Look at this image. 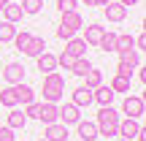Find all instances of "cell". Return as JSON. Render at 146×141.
<instances>
[{
    "mask_svg": "<svg viewBox=\"0 0 146 141\" xmlns=\"http://www.w3.org/2000/svg\"><path fill=\"white\" fill-rule=\"evenodd\" d=\"M119 120H122V114L114 109V106H100L98 120H95V125H98V136H116Z\"/></svg>",
    "mask_w": 146,
    "mask_h": 141,
    "instance_id": "6da1fadb",
    "label": "cell"
},
{
    "mask_svg": "<svg viewBox=\"0 0 146 141\" xmlns=\"http://www.w3.org/2000/svg\"><path fill=\"white\" fill-rule=\"evenodd\" d=\"M65 95V79L57 71L43 76V100L46 103H60V98Z\"/></svg>",
    "mask_w": 146,
    "mask_h": 141,
    "instance_id": "7a4b0ae2",
    "label": "cell"
},
{
    "mask_svg": "<svg viewBox=\"0 0 146 141\" xmlns=\"http://www.w3.org/2000/svg\"><path fill=\"white\" fill-rule=\"evenodd\" d=\"M84 27V19L78 11H65L62 19H60V27H57V38L60 41H68V38H73L78 30Z\"/></svg>",
    "mask_w": 146,
    "mask_h": 141,
    "instance_id": "3957f363",
    "label": "cell"
},
{
    "mask_svg": "<svg viewBox=\"0 0 146 141\" xmlns=\"http://www.w3.org/2000/svg\"><path fill=\"white\" fill-rule=\"evenodd\" d=\"M119 54V65H116V73H122V76H133V71L141 65V52H135V49H122Z\"/></svg>",
    "mask_w": 146,
    "mask_h": 141,
    "instance_id": "277c9868",
    "label": "cell"
},
{
    "mask_svg": "<svg viewBox=\"0 0 146 141\" xmlns=\"http://www.w3.org/2000/svg\"><path fill=\"white\" fill-rule=\"evenodd\" d=\"M143 109H146V103H143L141 95H127L125 103H122V114H125V117H133V120H141Z\"/></svg>",
    "mask_w": 146,
    "mask_h": 141,
    "instance_id": "5b68a950",
    "label": "cell"
},
{
    "mask_svg": "<svg viewBox=\"0 0 146 141\" xmlns=\"http://www.w3.org/2000/svg\"><path fill=\"white\" fill-rule=\"evenodd\" d=\"M141 122L138 120H133V117H125V120H119V128H116V136L119 138H130V141H135V136L141 133Z\"/></svg>",
    "mask_w": 146,
    "mask_h": 141,
    "instance_id": "8992f818",
    "label": "cell"
},
{
    "mask_svg": "<svg viewBox=\"0 0 146 141\" xmlns=\"http://www.w3.org/2000/svg\"><path fill=\"white\" fill-rule=\"evenodd\" d=\"M78 120H81V114H78V106H73V103L57 106V122H62L65 128H68V125H76Z\"/></svg>",
    "mask_w": 146,
    "mask_h": 141,
    "instance_id": "52a82bcc",
    "label": "cell"
},
{
    "mask_svg": "<svg viewBox=\"0 0 146 141\" xmlns=\"http://www.w3.org/2000/svg\"><path fill=\"white\" fill-rule=\"evenodd\" d=\"M76 133L81 141H98V125L89 120H78L76 122Z\"/></svg>",
    "mask_w": 146,
    "mask_h": 141,
    "instance_id": "ba28073f",
    "label": "cell"
},
{
    "mask_svg": "<svg viewBox=\"0 0 146 141\" xmlns=\"http://www.w3.org/2000/svg\"><path fill=\"white\" fill-rule=\"evenodd\" d=\"M3 79L8 84H22V79H25V65L22 63H8L3 68Z\"/></svg>",
    "mask_w": 146,
    "mask_h": 141,
    "instance_id": "9c48e42d",
    "label": "cell"
},
{
    "mask_svg": "<svg viewBox=\"0 0 146 141\" xmlns=\"http://www.w3.org/2000/svg\"><path fill=\"white\" fill-rule=\"evenodd\" d=\"M103 14H106L108 22H125L127 19V8L122 3H114V0H111L108 5H103Z\"/></svg>",
    "mask_w": 146,
    "mask_h": 141,
    "instance_id": "30bf717a",
    "label": "cell"
},
{
    "mask_svg": "<svg viewBox=\"0 0 146 141\" xmlns=\"http://www.w3.org/2000/svg\"><path fill=\"white\" fill-rule=\"evenodd\" d=\"M43 138L46 141H68V128H65L62 122H52V125H46V130H43Z\"/></svg>",
    "mask_w": 146,
    "mask_h": 141,
    "instance_id": "8fae6325",
    "label": "cell"
},
{
    "mask_svg": "<svg viewBox=\"0 0 146 141\" xmlns=\"http://www.w3.org/2000/svg\"><path fill=\"white\" fill-rule=\"evenodd\" d=\"M114 90L111 87H106V84H100V87H95L92 90V103H100V106H111L114 103Z\"/></svg>",
    "mask_w": 146,
    "mask_h": 141,
    "instance_id": "7c38bea8",
    "label": "cell"
},
{
    "mask_svg": "<svg viewBox=\"0 0 146 141\" xmlns=\"http://www.w3.org/2000/svg\"><path fill=\"white\" fill-rule=\"evenodd\" d=\"M35 63H38V71H41V73H52V71H57V68H60V65H57V54H52V52L38 54Z\"/></svg>",
    "mask_w": 146,
    "mask_h": 141,
    "instance_id": "4fadbf2b",
    "label": "cell"
},
{
    "mask_svg": "<svg viewBox=\"0 0 146 141\" xmlns=\"http://www.w3.org/2000/svg\"><path fill=\"white\" fill-rule=\"evenodd\" d=\"M65 52L73 54V57H87V41L73 35V38H68V41H65Z\"/></svg>",
    "mask_w": 146,
    "mask_h": 141,
    "instance_id": "5bb4252c",
    "label": "cell"
},
{
    "mask_svg": "<svg viewBox=\"0 0 146 141\" xmlns=\"http://www.w3.org/2000/svg\"><path fill=\"white\" fill-rule=\"evenodd\" d=\"M3 22H11V25H16V22H22V5H16V3H5L3 8Z\"/></svg>",
    "mask_w": 146,
    "mask_h": 141,
    "instance_id": "9a60e30c",
    "label": "cell"
},
{
    "mask_svg": "<svg viewBox=\"0 0 146 141\" xmlns=\"http://www.w3.org/2000/svg\"><path fill=\"white\" fill-rule=\"evenodd\" d=\"M38 120H41L43 125L57 122V103H46V100H43V103H41V111H38Z\"/></svg>",
    "mask_w": 146,
    "mask_h": 141,
    "instance_id": "2e32d148",
    "label": "cell"
},
{
    "mask_svg": "<svg viewBox=\"0 0 146 141\" xmlns=\"http://www.w3.org/2000/svg\"><path fill=\"white\" fill-rule=\"evenodd\" d=\"M103 33H106V27H100L98 22H92V25L87 27V33H84V41H87V46H98L100 38H103Z\"/></svg>",
    "mask_w": 146,
    "mask_h": 141,
    "instance_id": "e0dca14e",
    "label": "cell"
},
{
    "mask_svg": "<svg viewBox=\"0 0 146 141\" xmlns=\"http://www.w3.org/2000/svg\"><path fill=\"white\" fill-rule=\"evenodd\" d=\"M70 103L78 106V109L89 106V103H92V90H89V87H78V90H73V100H70Z\"/></svg>",
    "mask_w": 146,
    "mask_h": 141,
    "instance_id": "ac0fdd59",
    "label": "cell"
},
{
    "mask_svg": "<svg viewBox=\"0 0 146 141\" xmlns=\"http://www.w3.org/2000/svg\"><path fill=\"white\" fill-rule=\"evenodd\" d=\"M16 87L14 84H8V87L0 90V106H5V109H16Z\"/></svg>",
    "mask_w": 146,
    "mask_h": 141,
    "instance_id": "d6986e66",
    "label": "cell"
},
{
    "mask_svg": "<svg viewBox=\"0 0 146 141\" xmlns=\"http://www.w3.org/2000/svg\"><path fill=\"white\" fill-rule=\"evenodd\" d=\"M25 125H27V117H25V111H19V109H11V111H8V125H5V128H11V130H25Z\"/></svg>",
    "mask_w": 146,
    "mask_h": 141,
    "instance_id": "ffe728a7",
    "label": "cell"
},
{
    "mask_svg": "<svg viewBox=\"0 0 146 141\" xmlns=\"http://www.w3.org/2000/svg\"><path fill=\"white\" fill-rule=\"evenodd\" d=\"M16 87V100H19V103H33V100H35V90L30 87V84H14Z\"/></svg>",
    "mask_w": 146,
    "mask_h": 141,
    "instance_id": "44dd1931",
    "label": "cell"
},
{
    "mask_svg": "<svg viewBox=\"0 0 146 141\" xmlns=\"http://www.w3.org/2000/svg\"><path fill=\"white\" fill-rule=\"evenodd\" d=\"M43 52H46V41H43V38H35V35H33L30 43L25 46V54H27V57H38V54H43Z\"/></svg>",
    "mask_w": 146,
    "mask_h": 141,
    "instance_id": "7402d4cb",
    "label": "cell"
},
{
    "mask_svg": "<svg viewBox=\"0 0 146 141\" xmlns=\"http://www.w3.org/2000/svg\"><path fill=\"white\" fill-rule=\"evenodd\" d=\"M114 92H130V76H122V73H114V79H111L108 84Z\"/></svg>",
    "mask_w": 146,
    "mask_h": 141,
    "instance_id": "603a6c76",
    "label": "cell"
},
{
    "mask_svg": "<svg viewBox=\"0 0 146 141\" xmlns=\"http://www.w3.org/2000/svg\"><path fill=\"white\" fill-rule=\"evenodd\" d=\"M116 35H119V33H108V30H106L103 33V38H100V43H98V46H100V52H116Z\"/></svg>",
    "mask_w": 146,
    "mask_h": 141,
    "instance_id": "cb8c5ba5",
    "label": "cell"
},
{
    "mask_svg": "<svg viewBox=\"0 0 146 141\" xmlns=\"http://www.w3.org/2000/svg\"><path fill=\"white\" fill-rule=\"evenodd\" d=\"M16 35V27L11 22H0V43H11Z\"/></svg>",
    "mask_w": 146,
    "mask_h": 141,
    "instance_id": "d4e9b609",
    "label": "cell"
},
{
    "mask_svg": "<svg viewBox=\"0 0 146 141\" xmlns=\"http://www.w3.org/2000/svg\"><path fill=\"white\" fill-rule=\"evenodd\" d=\"M92 68V63H89L87 57H76V63H73V68H70V73L73 76H87V71Z\"/></svg>",
    "mask_w": 146,
    "mask_h": 141,
    "instance_id": "484cf974",
    "label": "cell"
},
{
    "mask_svg": "<svg viewBox=\"0 0 146 141\" xmlns=\"http://www.w3.org/2000/svg\"><path fill=\"white\" fill-rule=\"evenodd\" d=\"M41 8H43V0H22V14L35 16V14H41Z\"/></svg>",
    "mask_w": 146,
    "mask_h": 141,
    "instance_id": "4316f807",
    "label": "cell"
},
{
    "mask_svg": "<svg viewBox=\"0 0 146 141\" xmlns=\"http://www.w3.org/2000/svg\"><path fill=\"white\" fill-rule=\"evenodd\" d=\"M84 79H87V84H84V87H89V90H95V87H100V84H103V73L95 71V68H89Z\"/></svg>",
    "mask_w": 146,
    "mask_h": 141,
    "instance_id": "83f0119b",
    "label": "cell"
},
{
    "mask_svg": "<svg viewBox=\"0 0 146 141\" xmlns=\"http://www.w3.org/2000/svg\"><path fill=\"white\" fill-rule=\"evenodd\" d=\"M122 49H135V38L133 35H116V52H122Z\"/></svg>",
    "mask_w": 146,
    "mask_h": 141,
    "instance_id": "f1b7e54d",
    "label": "cell"
},
{
    "mask_svg": "<svg viewBox=\"0 0 146 141\" xmlns=\"http://www.w3.org/2000/svg\"><path fill=\"white\" fill-rule=\"evenodd\" d=\"M30 33H27V30H22V33H16V35H14V43H16V49H19V52H25V46H27V43H30Z\"/></svg>",
    "mask_w": 146,
    "mask_h": 141,
    "instance_id": "f546056e",
    "label": "cell"
},
{
    "mask_svg": "<svg viewBox=\"0 0 146 141\" xmlns=\"http://www.w3.org/2000/svg\"><path fill=\"white\" fill-rule=\"evenodd\" d=\"M73 63H76V57H73V54H68V52H62V54L57 57V65H62L65 71H70V68H73Z\"/></svg>",
    "mask_w": 146,
    "mask_h": 141,
    "instance_id": "4dcf8cb0",
    "label": "cell"
},
{
    "mask_svg": "<svg viewBox=\"0 0 146 141\" xmlns=\"http://www.w3.org/2000/svg\"><path fill=\"white\" fill-rule=\"evenodd\" d=\"M38 111H41V103H38V100H33V103H27L25 117H27V120H38Z\"/></svg>",
    "mask_w": 146,
    "mask_h": 141,
    "instance_id": "1f68e13d",
    "label": "cell"
},
{
    "mask_svg": "<svg viewBox=\"0 0 146 141\" xmlns=\"http://www.w3.org/2000/svg\"><path fill=\"white\" fill-rule=\"evenodd\" d=\"M76 0H57V8H60V14H65V11H76Z\"/></svg>",
    "mask_w": 146,
    "mask_h": 141,
    "instance_id": "d6a6232c",
    "label": "cell"
},
{
    "mask_svg": "<svg viewBox=\"0 0 146 141\" xmlns=\"http://www.w3.org/2000/svg\"><path fill=\"white\" fill-rule=\"evenodd\" d=\"M0 141H16L14 130H11V128H0Z\"/></svg>",
    "mask_w": 146,
    "mask_h": 141,
    "instance_id": "836d02e7",
    "label": "cell"
},
{
    "mask_svg": "<svg viewBox=\"0 0 146 141\" xmlns=\"http://www.w3.org/2000/svg\"><path fill=\"white\" fill-rule=\"evenodd\" d=\"M141 49H146V35H143V33L135 38V52H141Z\"/></svg>",
    "mask_w": 146,
    "mask_h": 141,
    "instance_id": "e575fe53",
    "label": "cell"
},
{
    "mask_svg": "<svg viewBox=\"0 0 146 141\" xmlns=\"http://www.w3.org/2000/svg\"><path fill=\"white\" fill-rule=\"evenodd\" d=\"M119 3H122V5H125V8H130V5H135V3H138V0H119Z\"/></svg>",
    "mask_w": 146,
    "mask_h": 141,
    "instance_id": "d590c367",
    "label": "cell"
},
{
    "mask_svg": "<svg viewBox=\"0 0 146 141\" xmlns=\"http://www.w3.org/2000/svg\"><path fill=\"white\" fill-rule=\"evenodd\" d=\"M111 0H95V5H100V8H103V5H108Z\"/></svg>",
    "mask_w": 146,
    "mask_h": 141,
    "instance_id": "8d00e7d4",
    "label": "cell"
},
{
    "mask_svg": "<svg viewBox=\"0 0 146 141\" xmlns=\"http://www.w3.org/2000/svg\"><path fill=\"white\" fill-rule=\"evenodd\" d=\"M81 3H84V5H95V0H81Z\"/></svg>",
    "mask_w": 146,
    "mask_h": 141,
    "instance_id": "74e56055",
    "label": "cell"
},
{
    "mask_svg": "<svg viewBox=\"0 0 146 141\" xmlns=\"http://www.w3.org/2000/svg\"><path fill=\"white\" fill-rule=\"evenodd\" d=\"M116 141H130V138H116Z\"/></svg>",
    "mask_w": 146,
    "mask_h": 141,
    "instance_id": "f35d334b",
    "label": "cell"
},
{
    "mask_svg": "<svg viewBox=\"0 0 146 141\" xmlns=\"http://www.w3.org/2000/svg\"><path fill=\"white\" fill-rule=\"evenodd\" d=\"M3 5H5V3H3V0H0V8H3Z\"/></svg>",
    "mask_w": 146,
    "mask_h": 141,
    "instance_id": "ab89813d",
    "label": "cell"
},
{
    "mask_svg": "<svg viewBox=\"0 0 146 141\" xmlns=\"http://www.w3.org/2000/svg\"><path fill=\"white\" fill-rule=\"evenodd\" d=\"M38 141H46V138H38Z\"/></svg>",
    "mask_w": 146,
    "mask_h": 141,
    "instance_id": "60d3db41",
    "label": "cell"
},
{
    "mask_svg": "<svg viewBox=\"0 0 146 141\" xmlns=\"http://www.w3.org/2000/svg\"><path fill=\"white\" fill-rule=\"evenodd\" d=\"M16 141H19V138H16ZM22 141H25V138H22Z\"/></svg>",
    "mask_w": 146,
    "mask_h": 141,
    "instance_id": "b9f144b4",
    "label": "cell"
}]
</instances>
